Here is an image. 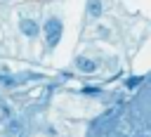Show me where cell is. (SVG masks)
<instances>
[{
    "mask_svg": "<svg viewBox=\"0 0 151 137\" xmlns=\"http://www.w3.org/2000/svg\"><path fill=\"white\" fill-rule=\"evenodd\" d=\"M76 64H78V68H80V71H85V73H90V71H94V68H97V64H94V61H90V59H85V57L76 59Z\"/></svg>",
    "mask_w": 151,
    "mask_h": 137,
    "instance_id": "3957f363",
    "label": "cell"
},
{
    "mask_svg": "<svg viewBox=\"0 0 151 137\" xmlns=\"http://www.w3.org/2000/svg\"><path fill=\"white\" fill-rule=\"evenodd\" d=\"M19 26H21V33H24V35H28V38H33V35L38 33V24H35V21H31V19H21V24H19Z\"/></svg>",
    "mask_w": 151,
    "mask_h": 137,
    "instance_id": "7a4b0ae2",
    "label": "cell"
},
{
    "mask_svg": "<svg viewBox=\"0 0 151 137\" xmlns=\"http://www.w3.org/2000/svg\"><path fill=\"white\" fill-rule=\"evenodd\" d=\"M61 21L59 19H47L45 21V40H47V47H57L59 40H61Z\"/></svg>",
    "mask_w": 151,
    "mask_h": 137,
    "instance_id": "6da1fadb",
    "label": "cell"
},
{
    "mask_svg": "<svg viewBox=\"0 0 151 137\" xmlns=\"http://www.w3.org/2000/svg\"><path fill=\"white\" fill-rule=\"evenodd\" d=\"M9 130H12V132H19V130H21V125H19V123H12V125H9Z\"/></svg>",
    "mask_w": 151,
    "mask_h": 137,
    "instance_id": "8992f818",
    "label": "cell"
},
{
    "mask_svg": "<svg viewBox=\"0 0 151 137\" xmlns=\"http://www.w3.org/2000/svg\"><path fill=\"white\" fill-rule=\"evenodd\" d=\"M139 83H142V78H137V76H134V78H130V80H127V87H134V85H139Z\"/></svg>",
    "mask_w": 151,
    "mask_h": 137,
    "instance_id": "5b68a950",
    "label": "cell"
},
{
    "mask_svg": "<svg viewBox=\"0 0 151 137\" xmlns=\"http://www.w3.org/2000/svg\"><path fill=\"white\" fill-rule=\"evenodd\" d=\"M87 9H90L92 17H99V14H101V2H99V0H90V2H87Z\"/></svg>",
    "mask_w": 151,
    "mask_h": 137,
    "instance_id": "277c9868",
    "label": "cell"
}]
</instances>
